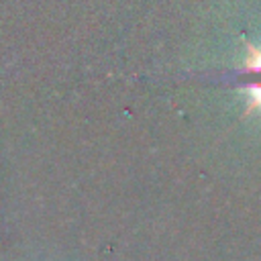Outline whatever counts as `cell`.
<instances>
[{"label":"cell","instance_id":"cell-1","mask_svg":"<svg viewBox=\"0 0 261 261\" xmlns=\"http://www.w3.org/2000/svg\"><path fill=\"white\" fill-rule=\"evenodd\" d=\"M245 69L261 71V49H255V47L249 45V57L245 61Z\"/></svg>","mask_w":261,"mask_h":261},{"label":"cell","instance_id":"cell-2","mask_svg":"<svg viewBox=\"0 0 261 261\" xmlns=\"http://www.w3.org/2000/svg\"><path fill=\"white\" fill-rule=\"evenodd\" d=\"M249 92H251V100H249V106H247V110H245V116H249L255 108H261V84L251 86Z\"/></svg>","mask_w":261,"mask_h":261}]
</instances>
